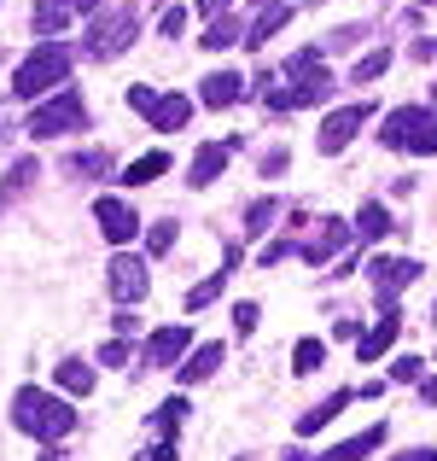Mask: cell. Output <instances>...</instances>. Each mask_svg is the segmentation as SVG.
I'll use <instances>...</instances> for the list:
<instances>
[{
  "mask_svg": "<svg viewBox=\"0 0 437 461\" xmlns=\"http://www.w3.org/2000/svg\"><path fill=\"white\" fill-rule=\"evenodd\" d=\"M257 23H251V35H245V47H263V41H269V35L274 30H281V23L291 18V6H286V0H257Z\"/></svg>",
  "mask_w": 437,
  "mask_h": 461,
  "instance_id": "21",
  "label": "cell"
},
{
  "mask_svg": "<svg viewBox=\"0 0 437 461\" xmlns=\"http://www.w3.org/2000/svg\"><path fill=\"white\" fill-rule=\"evenodd\" d=\"M420 368H426L420 357H397V362H391V380H403V385H408V380H420Z\"/></svg>",
  "mask_w": 437,
  "mask_h": 461,
  "instance_id": "34",
  "label": "cell"
},
{
  "mask_svg": "<svg viewBox=\"0 0 437 461\" xmlns=\"http://www.w3.org/2000/svg\"><path fill=\"white\" fill-rule=\"evenodd\" d=\"M361 35H368V30H361V23H344V30H338V35H326V53H344V47H356Z\"/></svg>",
  "mask_w": 437,
  "mask_h": 461,
  "instance_id": "33",
  "label": "cell"
},
{
  "mask_svg": "<svg viewBox=\"0 0 437 461\" xmlns=\"http://www.w3.org/2000/svg\"><path fill=\"white\" fill-rule=\"evenodd\" d=\"M234 147H239V140H210V147H199V158H192V169H187V181H192V187H210V181L227 169Z\"/></svg>",
  "mask_w": 437,
  "mask_h": 461,
  "instance_id": "13",
  "label": "cell"
},
{
  "mask_svg": "<svg viewBox=\"0 0 437 461\" xmlns=\"http://www.w3.org/2000/svg\"><path fill=\"white\" fill-rule=\"evenodd\" d=\"M350 234H361V246H373V240H385L391 234V211H385V204H361V216H356V228H350Z\"/></svg>",
  "mask_w": 437,
  "mask_h": 461,
  "instance_id": "23",
  "label": "cell"
},
{
  "mask_svg": "<svg viewBox=\"0 0 437 461\" xmlns=\"http://www.w3.org/2000/svg\"><path fill=\"white\" fill-rule=\"evenodd\" d=\"M157 30H164V35H169V41H175V35H181V30H187V12H181V6H169V12H164V18H157Z\"/></svg>",
  "mask_w": 437,
  "mask_h": 461,
  "instance_id": "35",
  "label": "cell"
},
{
  "mask_svg": "<svg viewBox=\"0 0 437 461\" xmlns=\"http://www.w3.org/2000/svg\"><path fill=\"white\" fill-rule=\"evenodd\" d=\"M70 12H76V0H35V6H30L35 35H58L70 23Z\"/></svg>",
  "mask_w": 437,
  "mask_h": 461,
  "instance_id": "18",
  "label": "cell"
},
{
  "mask_svg": "<svg viewBox=\"0 0 437 461\" xmlns=\"http://www.w3.org/2000/svg\"><path fill=\"white\" fill-rule=\"evenodd\" d=\"M152 129L157 135H175V129H187V117H192V100L187 94H164V100H152Z\"/></svg>",
  "mask_w": 437,
  "mask_h": 461,
  "instance_id": "14",
  "label": "cell"
},
{
  "mask_svg": "<svg viewBox=\"0 0 437 461\" xmlns=\"http://www.w3.org/2000/svg\"><path fill=\"white\" fill-rule=\"evenodd\" d=\"M199 100L216 105V112H222V105H239V100H245V82H239L234 70H216V77L199 82Z\"/></svg>",
  "mask_w": 437,
  "mask_h": 461,
  "instance_id": "15",
  "label": "cell"
},
{
  "mask_svg": "<svg viewBox=\"0 0 437 461\" xmlns=\"http://www.w3.org/2000/svg\"><path fill=\"white\" fill-rule=\"evenodd\" d=\"M181 420H187V397H169V403L152 415V444H146L135 461H175V432H181Z\"/></svg>",
  "mask_w": 437,
  "mask_h": 461,
  "instance_id": "6",
  "label": "cell"
},
{
  "mask_svg": "<svg viewBox=\"0 0 437 461\" xmlns=\"http://www.w3.org/2000/svg\"><path fill=\"white\" fill-rule=\"evenodd\" d=\"M135 12H105V18H94V30H88V53L94 59H111V53H123L129 41H135Z\"/></svg>",
  "mask_w": 437,
  "mask_h": 461,
  "instance_id": "7",
  "label": "cell"
},
{
  "mask_svg": "<svg viewBox=\"0 0 437 461\" xmlns=\"http://www.w3.org/2000/svg\"><path fill=\"white\" fill-rule=\"evenodd\" d=\"M281 461H321V456H303V450H286Z\"/></svg>",
  "mask_w": 437,
  "mask_h": 461,
  "instance_id": "42",
  "label": "cell"
},
{
  "mask_svg": "<svg viewBox=\"0 0 437 461\" xmlns=\"http://www.w3.org/2000/svg\"><path fill=\"white\" fill-rule=\"evenodd\" d=\"M274 216H281V204H274V199H257V204H251V211H245L251 234H269V222H274Z\"/></svg>",
  "mask_w": 437,
  "mask_h": 461,
  "instance_id": "31",
  "label": "cell"
},
{
  "mask_svg": "<svg viewBox=\"0 0 437 461\" xmlns=\"http://www.w3.org/2000/svg\"><path fill=\"white\" fill-rule=\"evenodd\" d=\"M58 385H65V392H82V397H88V392H94V368H88L82 357H65V362H58Z\"/></svg>",
  "mask_w": 437,
  "mask_h": 461,
  "instance_id": "25",
  "label": "cell"
},
{
  "mask_svg": "<svg viewBox=\"0 0 437 461\" xmlns=\"http://www.w3.org/2000/svg\"><path fill=\"white\" fill-rule=\"evenodd\" d=\"M397 327H403L397 315H379V321H373V333H361V339H356V357H361V362H379L385 350H391Z\"/></svg>",
  "mask_w": 437,
  "mask_h": 461,
  "instance_id": "19",
  "label": "cell"
},
{
  "mask_svg": "<svg viewBox=\"0 0 437 461\" xmlns=\"http://www.w3.org/2000/svg\"><path fill=\"white\" fill-rule=\"evenodd\" d=\"M385 65H391V47H373L368 59H356V70H350V82H356V88H361V82L385 77Z\"/></svg>",
  "mask_w": 437,
  "mask_h": 461,
  "instance_id": "28",
  "label": "cell"
},
{
  "mask_svg": "<svg viewBox=\"0 0 437 461\" xmlns=\"http://www.w3.org/2000/svg\"><path fill=\"white\" fill-rule=\"evenodd\" d=\"M368 117H373V105H368V100H361V105H344V112H333V117L321 123V135H315V147H321V152H344L350 140H356V129L368 123Z\"/></svg>",
  "mask_w": 437,
  "mask_h": 461,
  "instance_id": "10",
  "label": "cell"
},
{
  "mask_svg": "<svg viewBox=\"0 0 437 461\" xmlns=\"http://www.w3.org/2000/svg\"><path fill=\"white\" fill-rule=\"evenodd\" d=\"M146 251H152V258H169V251H175V216L152 222V234H146Z\"/></svg>",
  "mask_w": 437,
  "mask_h": 461,
  "instance_id": "29",
  "label": "cell"
},
{
  "mask_svg": "<svg viewBox=\"0 0 437 461\" xmlns=\"http://www.w3.org/2000/svg\"><path fill=\"white\" fill-rule=\"evenodd\" d=\"M35 181H41V164H35V158H18V164L6 169V181H0V211H6L18 193H30Z\"/></svg>",
  "mask_w": 437,
  "mask_h": 461,
  "instance_id": "20",
  "label": "cell"
},
{
  "mask_svg": "<svg viewBox=\"0 0 437 461\" xmlns=\"http://www.w3.org/2000/svg\"><path fill=\"white\" fill-rule=\"evenodd\" d=\"M227 6H234V0H199L204 18H227Z\"/></svg>",
  "mask_w": 437,
  "mask_h": 461,
  "instance_id": "38",
  "label": "cell"
},
{
  "mask_svg": "<svg viewBox=\"0 0 437 461\" xmlns=\"http://www.w3.org/2000/svg\"><path fill=\"white\" fill-rule=\"evenodd\" d=\"M420 397H426V403H437V380H426V385H420Z\"/></svg>",
  "mask_w": 437,
  "mask_h": 461,
  "instance_id": "41",
  "label": "cell"
},
{
  "mask_svg": "<svg viewBox=\"0 0 437 461\" xmlns=\"http://www.w3.org/2000/svg\"><path fill=\"white\" fill-rule=\"evenodd\" d=\"M257 321H263L257 304H234V327H239V333H257Z\"/></svg>",
  "mask_w": 437,
  "mask_h": 461,
  "instance_id": "36",
  "label": "cell"
},
{
  "mask_svg": "<svg viewBox=\"0 0 437 461\" xmlns=\"http://www.w3.org/2000/svg\"><path fill=\"white\" fill-rule=\"evenodd\" d=\"M94 222H100V234L111 240V246H129V240L140 234V216H135V204H123V199H94Z\"/></svg>",
  "mask_w": 437,
  "mask_h": 461,
  "instance_id": "9",
  "label": "cell"
},
{
  "mask_svg": "<svg viewBox=\"0 0 437 461\" xmlns=\"http://www.w3.org/2000/svg\"><path fill=\"white\" fill-rule=\"evenodd\" d=\"M12 420H18V432H30V438H41V444H58V438L76 432V415H70L65 397H47V392H35V385H23V392L12 397Z\"/></svg>",
  "mask_w": 437,
  "mask_h": 461,
  "instance_id": "1",
  "label": "cell"
},
{
  "mask_svg": "<svg viewBox=\"0 0 437 461\" xmlns=\"http://www.w3.org/2000/svg\"><path fill=\"white\" fill-rule=\"evenodd\" d=\"M379 444H385V427H368V432H356V438H344L338 450H326L321 461H368Z\"/></svg>",
  "mask_w": 437,
  "mask_h": 461,
  "instance_id": "22",
  "label": "cell"
},
{
  "mask_svg": "<svg viewBox=\"0 0 437 461\" xmlns=\"http://www.w3.org/2000/svg\"><path fill=\"white\" fill-rule=\"evenodd\" d=\"M111 293L123 298V304H140V298L152 293V275H146L140 258H129V251H117V258H111Z\"/></svg>",
  "mask_w": 437,
  "mask_h": 461,
  "instance_id": "11",
  "label": "cell"
},
{
  "mask_svg": "<svg viewBox=\"0 0 437 461\" xmlns=\"http://www.w3.org/2000/svg\"><path fill=\"white\" fill-rule=\"evenodd\" d=\"M344 240H350V228L338 222V216H321V228H315V234H309V240L298 246V258H303V263L315 269V263H326L333 251H344Z\"/></svg>",
  "mask_w": 437,
  "mask_h": 461,
  "instance_id": "12",
  "label": "cell"
},
{
  "mask_svg": "<svg viewBox=\"0 0 437 461\" xmlns=\"http://www.w3.org/2000/svg\"><path fill=\"white\" fill-rule=\"evenodd\" d=\"M309 6H326V0H309Z\"/></svg>",
  "mask_w": 437,
  "mask_h": 461,
  "instance_id": "46",
  "label": "cell"
},
{
  "mask_svg": "<svg viewBox=\"0 0 437 461\" xmlns=\"http://www.w3.org/2000/svg\"><path fill=\"white\" fill-rule=\"evenodd\" d=\"M111 169V152H70L65 158V176H105Z\"/></svg>",
  "mask_w": 437,
  "mask_h": 461,
  "instance_id": "27",
  "label": "cell"
},
{
  "mask_svg": "<svg viewBox=\"0 0 437 461\" xmlns=\"http://www.w3.org/2000/svg\"><path fill=\"white\" fill-rule=\"evenodd\" d=\"M169 169V152H146V158H135L129 164V187H146V181H157Z\"/></svg>",
  "mask_w": 437,
  "mask_h": 461,
  "instance_id": "26",
  "label": "cell"
},
{
  "mask_svg": "<svg viewBox=\"0 0 437 461\" xmlns=\"http://www.w3.org/2000/svg\"><path fill=\"white\" fill-rule=\"evenodd\" d=\"M415 59H437V41H415Z\"/></svg>",
  "mask_w": 437,
  "mask_h": 461,
  "instance_id": "40",
  "label": "cell"
},
{
  "mask_svg": "<svg viewBox=\"0 0 437 461\" xmlns=\"http://www.w3.org/2000/svg\"><path fill=\"white\" fill-rule=\"evenodd\" d=\"M397 461H437V450H432V444H420V450H403Z\"/></svg>",
  "mask_w": 437,
  "mask_h": 461,
  "instance_id": "39",
  "label": "cell"
},
{
  "mask_svg": "<svg viewBox=\"0 0 437 461\" xmlns=\"http://www.w3.org/2000/svg\"><path fill=\"white\" fill-rule=\"evenodd\" d=\"M0 140H6V112H0Z\"/></svg>",
  "mask_w": 437,
  "mask_h": 461,
  "instance_id": "44",
  "label": "cell"
},
{
  "mask_svg": "<svg viewBox=\"0 0 437 461\" xmlns=\"http://www.w3.org/2000/svg\"><path fill=\"white\" fill-rule=\"evenodd\" d=\"M100 362L105 368H123V362H135V345H129V339H111V345L100 350Z\"/></svg>",
  "mask_w": 437,
  "mask_h": 461,
  "instance_id": "32",
  "label": "cell"
},
{
  "mask_svg": "<svg viewBox=\"0 0 437 461\" xmlns=\"http://www.w3.org/2000/svg\"><path fill=\"white\" fill-rule=\"evenodd\" d=\"M88 123V105H82V94H53L47 105H35V117H30V135H70V129H82Z\"/></svg>",
  "mask_w": 437,
  "mask_h": 461,
  "instance_id": "4",
  "label": "cell"
},
{
  "mask_svg": "<svg viewBox=\"0 0 437 461\" xmlns=\"http://www.w3.org/2000/svg\"><path fill=\"white\" fill-rule=\"evenodd\" d=\"M368 275H373V293H379V315H397V293L420 281V263L415 258H373Z\"/></svg>",
  "mask_w": 437,
  "mask_h": 461,
  "instance_id": "5",
  "label": "cell"
},
{
  "mask_svg": "<svg viewBox=\"0 0 437 461\" xmlns=\"http://www.w3.org/2000/svg\"><path fill=\"white\" fill-rule=\"evenodd\" d=\"M350 397H356V392H333L321 409H303V415H298V438H315L321 427H333V420L344 415V403H350Z\"/></svg>",
  "mask_w": 437,
  "mask_h": 461,
  "instance_id": "17",
  "label": "cell"
},
{
  "mask_svg": "<svg viewBox=\"0 0 437 461\" xmlns=\"http://www.w3.org/2000/svg\"><path fill=\"white\" fill-rule=\"evenodd\" d=\"M379 140L391 152H437V112L432 105H397L391 117H385V129H379Z\"/></svg>",
  "mask_w": 437,
  "mask_h": 461,
  "instance_id": "3",
  "label": "cell"
},
{
  "mask_svg": "<svg viewBox=\"0 0 437 461\" xmlns=\"http://www.w3.org/2000/svg\"><path fill=\"white\" fill-rule=\"evenodd\" d=\"M152 100H157L152 88H129V105H135V112H152Z\"/></svg>",
  "mask_w": 437,
  "mask_h": 461,
  "instance_id": "37",
  "label": "cell"
},
{
  "mask_svg": "<svg viewBox=\"0 0 437 461\" xmlns=\"http://www.w3.org/2000/svg\"><path fill=\"white\" fill-rule=\"evenodd\" d=\"M291 362H298V374H315L326 362V345L321 339H298V350H291Z\"/></svg>",
  "mask_w": 437,
  "mask_h": 461,
  "instance_id": "30",
  "label": "cell"
},
{
  "mask_svg": "<svg viewBox=\"0 0 437 461\" xmlns=\"http://www.w3.org/2000/svg\"><path fill=\"white\" fill-rule=\"evenodd\" d=\"M222 362H227V350H222V339H216V345H199V350H192V357L181 362L175 374H181V385H199V380H210Z\"/></svg>",
  "mask_w": 437,
  "mask_h": 461,
  "instance_id": "16",
  "label": "cell"
},
{
  "mask_svg": "<svg viewBox=\"0 0 437 461\" xmlns=\"http://www.w3.org/2000/svg\"><path fill=\"white\" fill-rule=\"evenodd\" d=\"M94 6H100V0H76V12H94Z\"/></svg>",
  "mask_w": 437,
  "mask_h": 461,
  "instance_id": "43",
  "label": "cell"
},
{
  "mask_svg": "<svg viewBox=\"0 0 437 461\" xmlns=\"http://www.w3.org/2000/svg\"><path fill=\"white\" fill-rule=\"evenodd\" d=\"M432 112H437V82H432Z\"/></svg>",
  "mask_w": 437,
  "mask_h": 461,
  "instance_id": "45",
  "label": "cell"
},
{
  "mask_svg": "<svg viewBox=\"0 0 437 461\" xmlns=\"http://www.w3.org/2000/svg\"><path fill=\"white\" fill-rule=\"evenodd\" d=\"M70 65H76V47H65V41H41V47H35V53L18 65V82H12V94H18V100H35V94L58 88V82L70 77Z\"/></svg>",
  "mask_w": 437,
  "mask_h": 461,
  "instance_id": "2",
  "label": "cell"
},
{
  "mask_svg": "<svg viewBox=\"0 0 437 461\" xmlns=\"http://www.w3.org/2000/svg\"><path fill=\"white\" fill-rule=\"evenodd\" d=\"M187 345H192V327L175 321V327H157L146 339V368H181L187 362Z\"/></svg>",
  "mask_w": 437,
  "mask_h": 461,
  "instance_id": "8",
  "label": "cell"
},
{
  "mask_svg": "<svg viewBox=\"0 0 437 461\" xmlns=\"http://www.w3.org/2000/svg\"><path fill=\"white\" fill-rule=\"evenodd\" d=\"M239 35H245V30H239V18L227 12V18H210V30H204V41H199V47L222 53V47H239Z\"/></svg>",
  "mask_w": 437,
  "mask_h": 461,
  "instance_id": "24",
  "label": "cell"
}]
</instances>
